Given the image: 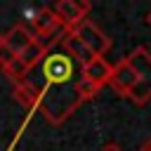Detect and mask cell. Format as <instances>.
<instances>
[{"instance_id":"obj_1","label":"cell","mask_w":151,"mask_h":151,"mask_svg":"<svg viewBox=\"0 0 151 151\" xmlns=\"http://www.w3.org/2000/svg\"><path fill=\"white\" fill-rule=\"evenodd\" d=\"M78 80L80 64L57 45L28 68L21 85L33 94L35 111L50 125H61L83 104L78 94Z\"/></svg>"},{"instance_id":"obj_2","label":"cell","mask_w":151,"mask_h":151,"mask_svg":"<svg viewBox=\"0 0 151 151\" xmlns=\"http://www.w3.org/2000/svg\"><path fill=\"white\" fill-rule=\"evenodd\" d=\"M127 61L132 64V68L137 73V83H134L132 92L127 94V99L137 106H144L151 99V52L139 45L127 54Z\"/></svg>"},{"instance_id":"obj_3","label":"cell","mask_w":151,"mask_h":151,"mask_svg":"<svg viewBox=\"0 0 151 151\" xmlns=\"http://www.w3.org/2000/svg\"><path fill=\"white\" fill-rule=\"evenodd\" d=\"M94 57H104L109 50H111V38L92 21V19H85V21H80L73 31H71Z\"/></svg>"},{"instance_id":"obj_4","label":"cell","mask_w":151,"mask_h":151,"mask_svg":"<svg viewBox=\"0 0 151 151\" xmlns=\"http://www.w3.org/2000/svg\"><path fill=\"white\" fill-rule=\"evenodd\" d=\"M90 9H92V5L87 0H59L52 7L54 17L59 19V24L66 31H73L80 21H85L87 14H90Z\"/></svg>"},{"instance_id":"obj_5","label":"cell","mask_w":151,"mask_h":151,"mask_svg":"<svg viewBox=\"0 0 151 151\" xmlns=\"http://www.w3.org/2000/svg\"><path fill=\"white\" fill-rule=\"evenodd\" d=\"M134 83H137V73H134V68H132V64L127 61V57H123V59H118L113 66H111V76H109V85L120 94V97H127L130 92H132V87H134Z\"/></svg>"},{"instance_id":"obj_6","label":"cell","mask_w":151,"mask_h":151,"mask_svg":"<svg viewBox=\"0 0 151 151\" xmlns=\"http://www.w3.org/2000/svg\"><path fill=\"white\" fill-rule=\"evenodd\" d=\"M35 40V35H33V31L28 28V26H24V24H19V26H12L2 38H0V45H5L12 54H21L31 42Z\"/></svg>"},{"instance_id":"obj_7","label":"cell","mask_w":151,"mask_h":151,"mask_svg":"<svg viewBox=\"0 0 151 151\" xmlns=\"http://www.w3.org/2000/svg\"><path fill=\"white\" fill-rule=\"evenodd\" d=\"M111 66L113 64H109L104 57H94V59H90L85 66H80V76L85 78V80H90L92 85H97L99 90L104 87V85H109V76H111Z\"/></svg>"},{"instance_id":"obj_8","label":"cell","mask_w":151,"mask_h":151,"mask_svg":"<svg viewBox=\"0 0 151 151\" xmlns=\"http://www.w3.org/2000/svg\"><path fill=\"white\" fill-rule=\"evenodd\" d=\"M59 47H61L66 54H71L80 66H85L90 59H94V54H92V52H90V50H87V47H85V45H83V42L71 33V31H66V33H64V38L59 40Z\"/></svg>"},{"instance_id":"obj_9","label":"cell","mask_w":151,"mask_h":151,"mask_svg":"<svg viewBox=\"0 0 151 151\" xmlns=\"http://www.w3.org/2000/svg\"><path fill=\"white\" fill-rule=\"evenodd\" d=\"M2 68V73H5V78L9 80V83H14V85H21L24 83V78H26V73H28V66L19 59V57H12L5 66H0Z\"/></svg>"},{"instance_id":"obj_10","label":"cell","mask_w":151,"mask_h":151,"mask_svg":"<svg viewBox=\"0 0 151 151\" xmlns=\"http://www.w3.org/2000/svg\"><path fill=\"white\" fill-rule=\"evenodd\" d=\"M12 97H14V101H19L26 111H35V99H33V94H31L24 85H14Z\"/></svg>"},{"instance_id":"obj_11","label":"cell","mask_w":151,"mask_h":151,"mask_svg":"<svg viewBox=\"0 0 151 151\" xmlns=\"http://www.w3.org/2000/svg\"><path fill=\"white\" fill-rule=\"evenodd\" d=\"M78 94H80L83 101H90V99H94V97L99 94V87L92 85L90 80H85V78L80 76V80H78Z\"/></svg>"},{"instance_id":"obj_12","label":"cell","mask_w":151,"mask_h":151,"mask_svg":"<svg viewBox=\"0 0 151 151\" xmlns=\"http://www.w3.org/2000/svg\"><path fill=\"white\" fill-rule=\"evenodd\" d=\"M99 151H123V149H120L118 144H104V146H101Z\"/></svg>"},{"instance_id":"obj_13","label":"cell","mask_w":151,"mask_h":151,"mask_svg":"<svg viewBox=\"0 0 151 151\" xmlns=\"http://www.w3.org/2000/svg\"><path fill=\"white\" fill-rule=\"evenodd\" d=\"M139 151H151V139H149V142H146V144H144V146H142Z\"/></svg>"},{"instance_id":"obj_14","label":"cell","mask_w":151,"mask_h":151,"mask_svg":"<svg viewBox=\"0 0 151 151\" xmlns=\"http://www.w3.org/2000/svg\"><path fill=\"white\" fill-rule=\"evenodd\" d=\"M146 24H149V26H151V12H149V14H146Z\"/></svg>"}]
</instances>
